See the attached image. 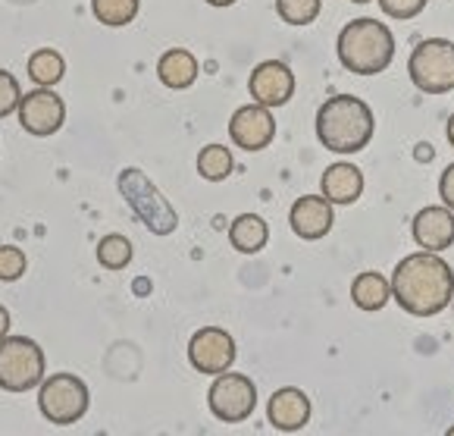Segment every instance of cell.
I'll use <instances>...</instances> for the list:
<instances>
[{
  "label": "cell",
  "instance_id": "6da1fadb",
  "mask_svg": "<svg viewBox=\"0 0 454 436\" xmlns=\"http://www.w3.org/2000/svg\"><path fill=\"white\" fill-rule=\"evenodd\" d=\"M392 298L414 317H435L454 302V270L439 251H417L398 261L392 273Z\"/></svg>",
  "mask_w": 454,
  "mask_h": 436
},
{
  "label": "cell",
  "instance_id": "7a4b0ae2",
  "mask_svg": "<svg viewBox=\"0 0 454 436\" xmlns=\"http://www.w3.org/2000/svg\"><path fill=\"white\" fill-rule=\"evenodd\" d=\"M376 132V116L357 94H333L317 110V139L333 155H357Z\"/></svg>",
  "mask_w": 454,
  "mask_h": 436
},
{
  "label": "cell",
  "instance_id": "3957f363",
  "mask_svg": "<svg viewBox=\"0 0 454 436\" xmlns=\"http://www.w3.org/2000/svg\"><path fill=\"white\" fill-rule=\"evenodd\" d=\"M335 54L339 63L355 75H376L388 69L395 57V35L373 16L351 20L339 32L335 41Z\"/></svg>",
  "mask_w": 454,
  "mask_h": 436
},
{
  "label": "cell",
  "instance_id": "277c9868",
  "mask_svg": "<svg viewBox=\"0 0 454 436\" xmlns=\"http://www.w3.org/2000/svg\"><path fill=\"white\" fill-rule=\"evenodd\" d=\"M120 192L129 202V208L135 210V217L154 235H169L179 226V214L173 210V204L157 192L154 182L147 179L141 170H122Z\"/></svg>",
  "mask_w": 454,
  "mask_h": 436
},
{
  "label": "cell",
  "instance_id": "5b68a950",
  "mask_svg": "<svg viewBox=\"0 0 454 436\" xmlns=\"http://www.w3.org/2000/svg\"><path fill=\"white\" fill-rule=\"evenodd\" d=\"M44 380V352L28 336L0 339V390L26 392Z\"/></svg>",
  "mask_w": 454,
  "mask_h": 436
},
{
  "label": "cell",
  "instance_id": "8992f818",
  "mask_svg": "<svg viewBox=\"0 0 454 436\" xmlns=\"http://www.w3.org/2000/svg\"><path fill=\"white\" fill-rule=\"evenodd\" d=\"M408 75L423 94H445L454 88V44L448 38H427L411 51Z\"/></svg>",
  "mask_w": 454,
  "mask_h": 436
},
{
  "label": "cell",
  "instance_id": "52a82bcc",
  "mask_svg": "<svg viewBox=\"0 0 454 436\" xmlns=\"http://www.w3.org/2000/svg\"><path fill=\"white\" fill-rule=\"evenodd\" d=\"M38 408L51 424H75L88 411V386L75 374H54L41 380Z\"/></svg>",
  "mask_w": 454,
  "mask_h": 436
},
{
  "label": "cell",
  "instance_id": "ba28073f",
  "mask_svg": "<svg viewBox=\"0 0 454 436\" xmlns=\"http://www.w3.org/2000/svg\"><path fill=\"white\" fill-rule=\"evenodd\" d=\"M207 405H210V411H214V417H220L223 424L245 421V417H251V411L257 408L254 380L245 374L223 370V374H216L214 386H210Z\"/></svg>",
  "mask_w": 454,
  "mask_h": 436
},
{
  "label": "cell",
  "instance_id": "9c48e42d",
  "mask_svg": "<svg viewBox=\"0 0 454 436\" xmlns=\"http://www.w3.org/2000/svg\"><path fill=\"white\" fill-rule=\"evenodd\" d=\"M188 361L200 374H223L235 361V339L220 327H204L188 343Z\"/></svg>",
  "mask_w": 454,
  "mask_h": 436
},
{
  "label": "cell",
  "instance_id": "30bf717a",
  "mask_svg": "<svg viewBox=\"0 0 454 436\" xmlns=\"http://www.w3.org/2000/svg\"><path fill=\"white\" fill-rule=\"evenodd\" d=\"M16 114H20V123L28 135L44 139V135H54L57 129L63 126V120H67V104H63L60 94L51 91V88H38V91H28L26 98H22Z\"/></svg>",
  "mask_w": 454,
  "mask_h": 436
},
{
  "label": "cell",
  "instance_id": "8fae6325",
  "mask_svg": "<svg viewBox=\"0 0 454 436\" xmlns=\"http://www.w3.org/2000/svg\"><path fill=\"white\" fill-rule=\"evenodd\" d=\"M229 135L241 151H263L276 139V116L263 104H245L229 120Z\"/></svg>",
  "mask_w": 454,
  "mask_h": 436
},
{
  "label": "cell",
  "instance_id": "7c38bea8",
  "mask_svg": "<svg viewBox=\"0 0 454 436\" xmlns=\"http://www.w3.org/2000/svg\"><path fill=\"white\" fill-rule=\"evenodd\" d=\"M247 91L263 107H282L294 94V73L282 60H263L247 79Z\"/></svg>",
  "mask_w": 454,
  "mask_h": 436
},
{
  "label": "cell",
  "instance_id": "4fadbf2b",
  "mask_svg": "<svg viewBox=\"0 0 454 436\" xmlns=\"http://www.w3.org/2000/svg\"><path fill=\"white\" fill-rule=\"evenodd\" d=\"M414 242L423 251H445L454 245V210L445 204H429L411 223Z\"/></svg>",
  "mask_w": 454,
  "mask_h": 436
},
{
  "label": "cell",
  "instance_id": "5bb4252c",
  "mask_svg": "<svg viewBox=\"0 0 454 436\" xmlns=\"http://www.w3.org/2000/svg\"><path fill=\"white\" fill-rule=\"evenodd\" d=\"M335 204L326 202L323 195H304L292 204L288 210V223H292V233L301 235V239H323V235L333 229L335 223Z\"/></svg>",
  "mask_w": 454,
  "mask_h": 436
},
{
  "label": "cell",
  "instance_id": "9a60e30c",
  "mask_svg": "<svg viewBox=\"0 0 454 436\" xmlns=\"http://www.w3.org/2000/svg\"><path fill=\"white\" fill-rule=\"evenodd\" d=\"M267 417L282 433H294V430L308 427V421H310L308 392L298 390V386H282V390H276L267 402Z\"/></svg>",
  "mask_w": 454,
  "mask_h": 436
},
{
  "label": "cell",
  "instance_id": "2e32d148",
  "mask_svg": "<svg viewBox=\"0 0 454 436\" xmlns=\"http://www.w3.org/2000/svg\"><path fill=\"white\" fill-rule=\"evenodd\" d=\"M320 192L326 202L333 204H355L364 192V173L355 167V163L339 161L333 167L323 170V179H320Z\"/></svg>",
  "mask_w": 454,
  "mask_h": 436
},
{
  "label": "cell",
  "instance_id": "e0dca14e",
  "mask_svg": "<svg viewBox=\"0 0 454 436\" xmlns=\"http://www.w3.org/2000/svg\"><path fill=\"white\" fill-rule=\"evenodd\" d=\"M157 75H160L163 85L176 88V91L192 88L194 79H198V60H194L188 51H182V47H173V51H167V54L157 60Z\"/></svg>",
  "mask_w": 454,
  "mask_h": 436
},
{
  "label": "cell",
  "instance_id": "ac0fdd59",
  "mask_svg": "<svg viewBox=\"0 0 454 436\" xmlns=\"http://www.w3.org/2000/svg\"><path fill=\"white\" fill-rule=\"evenodd\" d=\"M267 239H270V226L257 214L235 217L232 226H229V242H232V249L241 251V255H257L267 245Z\"/></svg>",
  "mask_w": 454,
  "mask_h": 436
},
{
  "label": "cell",
  "instance_id": "d6986e66",
  "mask_svg": "<svg viewBox=\"0 0 454 436\" xmlns=\"http://www.w3.org/2000/svg\"><path fill=\"white\" fill-rule=\"evenodd\" d=\"M351 298H355V305L361 311H382L388 305V298H392V282L382 273L367 270V273L355 276V282H351Z\"/></svg>",
  "mask_w": 454,
  "mask_h": 436
},
{
  "label": "cell",
  "instance_id": "ffe728a7",
  "mask_svg": "<svg viewBox=\"0 0 454 436\" xmlns=\"http://www.w3.org/2000/svg\"><path fill=\"white\" fill-rule=\"evenodd\" d=\"M63 73H67V60H63V54L51 51V47L35 51L32 60H28V75H32V82L41 88L57 85V82L63 79Z\"/></svg>",
  "mask_w": 454,
  "mask_h": 436
},
{
  "label": "cell",
  "instance_id": "44dd1931",
  "mask_svg": "<svg viewBox=\"0 0 454 436\" xmlns=\"http://www.w3.org/2000/svg\"><path fill=\"white\" fill-rule=\"evenodd\" d=\"M235 170L232 161V151L226 145H207V148H200L198 155V173L204 176L207 182H223L229 179Z\"/></svg>",
  "mask_w": 454,
  "mask_h": 436
},
{
  "label": "cell",
  "instance_id": "7402d4cb",
  "mask_svg": "<svg viewBox=\"0 0 454 436\" xmlns=\"http://www.w3.org/2000/svg\"><path fill=\"white\" fill-rule=\"evenodd\" d=\"M91 10L98 22L110 28H122L138 16V0H91Z\"/></svg>",
  "mask_w": 454,
  "mask_h": 436
},
{
  "label": "cell",
  "instance_id": "603a6c76",
  "mask_svg": "<svg viewBox=\"0 0 454 436\" xmlns=\"http://www.w3.org/2000/svg\"><path fill=\"white\" fill-rule=\"evenodd\" d=\"M98 261H100V267H107V270H122L132 261V242L120 233L104 235V239L98 242Z\"/></svg>",
  "mask_w": 454,
  "mask_h": 436
},
{
  "label": "cell",
  "instance_id": "cb8c5ba5",
  "mask_svg": "<svg viewBox=\"0 0 454 436\" xmlns=\"http://www.w3.org/2000/svg\"><path fill=\"white\" fill-rule=\"evenodd\" d=\"M320 0H276V13L288 26H310L320 16Z\"/></svg>",
  "mask_w": 454,
  "mask_h": 436
},
{
  "label": "cell",
  "instance_id": "d4e9b609",
  "mask_svg": "<svg viewBox=\"0 0 454 436\" xmlns=\"http://www.w3.org/2000/svg\"><path fill=\"white\" fill-rule=\"evenodd\" d=\"M28 261L16 245H0V282H16L26 273Z\"/></svg>",
  "mask_w": 454,
  "mask_h": 436
},
{
  "label": "cell",
  "instance_id": "484cf974",
  "mask_svg": "<svg viewBox=\"0 0 454 436\" xmlns=\"http://www.w3.org/2000/svg\"><path fill=\"white\" fill-rule=\"evenodd\" d=\"M20 82L7 73V69H0V120H7L13 110H20Z\"/></svg>",
  "mask_w": 454,
  "mask_h": 436
},
{
  "label": "cell",
  "instance_id": "4316f807",
  "mask_svg": "<svg viewBox=\"0 0 454 436\" xmlns=\"http://www.w3.org/2000/svg\"><path fill=\"white\" fill-rule=\"evenodd\" d=\"M380 10L392 20H414L427 10V0H380Z\"/></svg>",
  "mask_w": 454,
  "mask_h": 436
},
{
  "label": "cell",
  "instance_id": "83f0119b",
  "mask_svg": "<svg viewBox=\"0 0 454 436\" xmlns=\"http://www.w3.org/2000/svg\"><path fill=\"white\" fill-rule=\"evenodd\" d=\"M439 195H442V204L454 210V163H451V167H445V173H442Z\"/></svg>",
  "mask_w": 454,
  "mask_h": 436
},
{
  "label": "cell",
  "instance_id": "f1b7e54d",
  "mask_svg": "<svg viewBox=\"0 0 454 436\" xmlns=\"http://www.w3.org/2000/svg\"><path fill=\"white\" fill-rule=\"evenodd\" d=\"M7 333H10V311L0 305V339H4Z\"/></svg>",
  "mask_w": 454,
  "mask_h": 436
},
{
  "label": "cell",
  "instance_id": "f546056e",
  "mask_svg": "<svg viewBox=\"0 0 454 436\" xmlns=\"http://www.w3.org/2000/svg\"><path fill=\"white\" fill-rule=\"evenodd\" d=\"M445 135H448V141H451V148H454V114L448 116V126H445Z\"/></svg>",
  "mask_w": 454,
  "mask_h": 436
},
{
  "label": "cell",
  "instance_id": "4dcf8cb0",
  "mask_svg": "<svg viewBox=\"0 0 454 436\" xmlns=\"http://www.w3.org/2000/svg\"><path fill=\"white\" fill-rule=\"evenodd\" d=\"M207 4H210V7H232L235 0H207Z\"/></svg>",
  "mask_w": 454,
  "mask_h": 436
},
{
  "label": "cell",
  "instance_id": "1f68e13d",
  "mask_svg": "<svg viewBox=\"0 0 454 436\" xmlns=\"http://www.w3.org/2000/svg\"><path fill=\"white\" fill-rule=\"evenodd\" d=\"M351 4H370V0H351Z\"/></svg>",
  "mask_w": 454,
  "mask_h": 436
},
{
  "label": "cell",
  "instance_id": "d6a6232c",
  "mask_svg": "<svg viewBox=\"0 0 454 436\" xmlns=\"http://www.w3.org/2000/svg\"><path fill=\"white\" fill-rule=\"evenodd\" d=\"M448 436H454V427H448Z\"/></svg>",
  "mask_w": 454,
  "mask_h": 436
}]
</instances>
